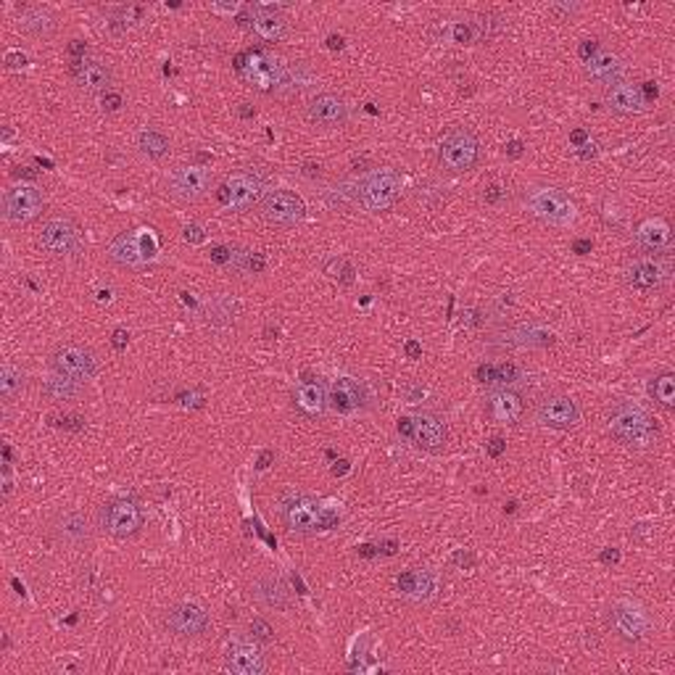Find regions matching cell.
<instances>
[{"mask_svg":"<svg viewBox=\"0 0 675 675\" xmlns=\"http://www.w3.org/2000/svg\"><path fill=\"white\" fill-rule=\"evenodd\" d=\"M235 69H237V74L245 82H251L261 93H272V90H277L283 85H293L296 82L293 72L283 61H277V58H272V56H267L261 50H245V53H240L235 58Z\"/></svg>","mask_w":675,"mask_h":675,"instance_id":"obj_1","label":"cell"},{"mask_svg":"<svg viewBox=\"0 0 675 675\" xmlns=\"http://www.w3.org/2000/svg\"><path fill=\"white\" fill-rule=\"evenodd\" d=\"M609 431L612 436L620 441V444H628V446H652L657 441V425L652 423V417L636 407V404H620L615 412H612V420H609Z\"/></svg>","mask_w":675,"mask_h":675,"instance_id":"obj_2","label":"cell"},{"mask_svg":"<svg viewBox=\"0 0 675 675\" xmlns=\"http://www.w3.org/2000/svg\"><path fill=\"white\" fill-rule=\"evenodd\" d=\"M283 523L288 531L293 533H314V531H328L330 525H336L338 515L330 512L328 507H322L317 499L312 496H291L283 509Z\"/></svg>","mask_w":675,"mask_h":675,"instance_id":"obj_3","label":"cell"},{"mask_svg":"<svg viewBox=\"0 0 675 675\" xmlns=\"http://www.w3.org/2000/svg\"><path fill=\"white\" fill-rule=\"evenodd\" d=\"M159 253V237L151 227L121 232L109 245V259L119 267H145Z\"/></svg>","mask_w":675,"mask_h":675,"instance_id":"obj_4","label":"cell"},{"mask_svg":"<svg viewBox=\"0 0 675 675\" xmlns=\"http://www.w3.org/2000/svg\"><path fill=\"white\" fill-rule=\"evenodd\" d=\"M525 209L536 220L555 227L570 225L575 220V204L570 201V196L564 190H560V188H549V185L528 188V193H525Z\"/></svg>","mask_w":675,"mask_h":675,"instance_id":"obj_5","label":"cell"},{"mask_svg":"<svg viewBox=\"0 0 675 675\" xmlns=\"http://www.w3.org/2000/svg\"><path fill=\"white\" fill-rule=\"evenodd\" d=\"M396 431H399L401 438L412 441L415 446H420V449L425 451H441L446 446V438H449L446 423L438 415H431V412L401 417Z\"/></svg>","mask_w":675,"mask_h":675,"instance_id":"obj_6","label":"cell"},{"mask_svg":"<svg viewBox=\"0 0 675 675\" xmlns=\"http://www.w3.org/2000/svg\"><path fill=\"white\" fill-rule=\"evenodd\" d=\"M401 193V175L396 169H375L359 185V201L367 212H385Z\"/></svg>","mask_w":675,"mask_h":675,"instance_id":"obj_7","label":"cell"},{"mask_svg":"<svg viewBox=\"0 0 675 675\" xmlns=\"http://www.w3.org/2000/svg\"><path fill=\"white\" fill-rule=\"evenodd\" d=\"M477 153H480V145H477V137L472 132L451 129L449 135L441 140L438 159H441L444 169H449L454 175H462V172H469L477 164Z\"/></svg>","mask_w":675,"mask_h":675,"instance_id":"obj_8","label":"cell"},{"mask_svg":"<svg viewBox=\"0 0 675 675\" xmlns=\"http://www.w3.org/2000/svg\"><path fill=\"white\" fill-rule=\"evenodd\" d=\"M45 198L35 185H11L3 193V217L13 225L32 222L43 214Z\"/></svg>","mask_w":675,"mask_h":675,"instance_id":"obj_9","label":"cell"},{"mask_svg":"<svg viewBox=\"0 0 675 675\" xmlns=\"http://www.w3.org/2000/svg\"><path fill=\"white\" fill-rule=\"evenodd\" d=\"M212 182L214 180L204 167H177L167 177L169 196H175L177 201H185V204H196V201L206 198L212 190Z\"/></svg>","mask_w":675,"mask_h":675,"instance_id":"obj_10","label":"cell"},{"mask_svg":"<svg viewBox=\"0 0 675 675\" xmlns=\"http://www.w3.org/2000/svg\"><path fill=\"white\" fill-rule=\"evenodd\" d=\"M264 193V182L259 175L253 172H235L225 180V185L220 188V201L225 204L227 209L243 212L251 209Z\"/></svg>","mask_w":675,"mask_h":675,"instance_id":"obj_11","label":"cell"},{"mask_svg":"<svg viewBox=\"0 0 675 675\" xmlns=\"http://www.w3.org/2000/svg\"><path fill=\"white\" fill-rule=\"evenodd\" d=\"M101 525L113 539H129L143 528V509L135 499H116L106 504Z\"/></svg>","mask_w":675,"mask_h":675,"instance_id":"obj_12","label":"cell"},{"mask_svg":"<svg viewBox=\"0 0 675 675\" xmlns=\"http://www.w3.org/2000/svg\"><path fill=\"white\" fill-rule=\"evenodd\" d=\"M261 214L269 225L293 227L306 217V204L291 190H272L261 204Z\"/></svg>","mask_w":675,"mask_h":675,"instance_id":"obj_13","label":"cell"},{"mask_svg":"<svg viewBox=\"0 0 675 675\" xmlns=\"http://www.w3.org/2000/svg\"><path fill=\"white\" fill-rule=\"evenodd\" d=\"M536 420H539V425L552 428V431H570L580 423V409L570 396L549 393L539 401Z\"/></svg>","mask_w":675,"mask_h":675,"instance_id":"obj_14","label":"cell"},{"mask_svg":"<svg viewBox=\"0 0 675 675\" xmlns=\"http://www.w3.org/2000/svg\"><path fill=\"white\" fill-rule=\"evenodd\" d=\"M50 364H53V372H61V375H66L77 383H85L96 375L93 353L82 345H74V343L58 345L50 356Z\"/></svg>","mask_w":675,"mask_h":675,"instance_id":"obj_15","label":"cell"},{"mask_svg":"<svg viewBox=\"0 0 675 675\" xmlns=\"http://www.w3.org/2000/svg\"><path fill=\"white\" fill-rule=\"evenodd\" d=\"M225 665L237 675H261L267 671V657L256 639H229L225 647Z\"/></svg>","mask_w":675,"mask_h":675,"instance_id":"obj_16","label":"cell"},{"mask_svg":"<svg viewBox=\"0 0 675 675\" xmlns=\"http://www.w3.org/2000/svg\"><path fill=\"white\" fill-rule=\"evenodd\" d=\"M167 628L175 636L196 639L209 628V612L196 601H180L167 612Z\"/></svg>","mask_w":675,"mask_h":675,"instance_id":"obj_17","label":"cell"},{"mask_svg":"<svg viewBox=\"0 0 675 675\" xmlns=\"http://www.w3.org/2000/svg\"><path fill=\"white\" fill-rule=\"evenodd\" d=\"M40 245L50 256H69L80 248L77 227L66 217H50L40 229Z\"/></svg>","mask_w":675,"mask_h":675,"instance_id":"obj_18","label":"cell"},{"mask_svg":"<svg viewBox=\"0 0 675 675\" xmlns=\"http://www.w3.org/2000/svg\"><path fill=\"white\" fill-rule=\"evenodd\" d=\"M609 625L612 631L625 641H639L649 631V617L641 607L633 601H620L609 609Z\"/></svg>","mask_w":675,"mask_h":675,"instance_id":"obj_19","label":"cell"},{"mask_svg":"<svg viewBox=\"0 0 675 675\" xmlns=\"http://www.w3.org/2000/svg\"><path fill=\"white\" fill-rule=\"evenodd\" d=\"M306 116L312 124H320V127H340L348 119V106L336 93H320L309 101Z\"/></svg>","mask_w":675,"mask_h":675,"instance_id":"obj_20","label":"cell"},{"mask_svg":"<svg viewBox=\"0 0 675 675\" xmlns=\"http://www.w3.org/2000/svg\"><path fill=\"white\" fill-rule=\"evenodd\" d=\"M248 27L267 43H277L285 37L288 32V19L272 8V5H253L251 8V16H248Z\"/></svg>","mask_w":675,"mask_h":675,"instance_id":"obj_21","label":"cell"},{"mask_svg":"<svg viewBox=\"0 0 675 675\" xmlns=\"http://www.w3.org/2000/svg\"><path fill=\"white\" fill-rule=\"evenodd\" d=\"M644 88L633 82H612L607 88V106L617 113H639L647 109Z\"/></svg>","mask_w":675,"mask_h":675,"instance_id":"obj_22","label":"cell"},{"mask_svg":"<svg viewBox=\"0 0 675 675\" xmlns=\"http://www.w3.org/2000/svg\"><path fill=\"white\" fill-rule=\"evenodd\" d=\"M72 77L88 93H101V90L109 93V85H112V72L93 58H77L72 64Z\"/></svg>","mask_w":675,"mask_h":675,"instance_id":"obj_23","label":"cell"},{"mask_svg":"<svg viewBox=\"0 0 675 675\" xmlns=\"http://www.w3.org/2000/svg\"><path fill=\"white\" fill-rule=\"evenodd\" d=\"M665 277H668V269L660 261H655V259H639V261H633L625 269L628 285L636 288V291H644V293L647 291H657L665 283Z\"/></svg>","mask_w":675,"mask_h":675,"instance_id":"obj_24","label":"cell"},{"mask_svg":"<svg viewBox=\"0 0 675 675\" xmlns=\"http://www.w3.org/2000/svg\"><path fill=\"white\" fill-rule=\"evenodd\" d=\"M525 412V404H523V396L509 391V388H501V391H493L488 396V415L496 420V423H504V425H515Z\"/></svg>","mask_w":675,"mask_h":675,"instance_id":"obj_25","label":"cell"},{"mask_svg":"<svg viewBox=\"0 0 675 675\" xmlns=\"http://www.w3.org/2000/svg\"><path fill=\"white\" fill-rule=\"evenodd\" d=\"M396 586H399V591L407 596V599H412V601H428V599H433V594H436V575L431 572V570H407V572H401L399 578H396Z\"/></svg>","mask_w":675,"mask_h":675,"instance_id":"obj_26","label":"cell"},{"mask_svg":"<svg viewBox=\"0 0 675 675\" xmlns=\"http://www.w3.org/2000/svg\"><path fill=\"white\" fill-rule=\"evenodd\" d=\"M53 531H56V536H58L64 544H69V547H80V544H85V541L90 539V523H88V517H85L82 512H77V509L61 512V515L56 517V523H53Z\"/></svg>","mask_w":675,"mask_h":675,"instance_id":"obj_27","label":"cell"},{"mask_svg":"<svg viewBox=\"0 0 675 675\" xmlns=\"http://www.w3.org/2000/svg\"><path fill=\"white\" fill-rule=\"evenodd\" d=\"M636 240L644 251L660 253L671 245V225L663 217H649L636 229Z\"/></svg>","mask_w":675,"mask_h":675,"instance_id":"obj_28","label":"cell"},{"mask_svg":"<svg viewBox=\"0 0 675 675\" xmlns=\"http://www.w3.org/2000/svg\"><path fill=\"white\" fill-rule=\"evenodd\" d=\"M328 404L336 412H343V415L359 409L361 407V388H359V383L351 380V377H338L336 383L330 385V391H328Z\"/></svg>","mask_w":675,"mask_h":675,"instance_id":"obj_29","label":"cell"},{"mask_svg":"<svg viewBox=\"0 0 675 675\" xmlns=\"http://www.w3.org/2000/svg\"><path fill=\"white\" fill-rule=\"evenodd\" d=\"M293 401H296V407H299L304 415L317 417V415H322L325 407H328V388H325L320 380H314V383H301V385L296 388V393H293Z\"/></svg>","mask_w":675,"mask_h":675,"instance_id":"obj_30","label":"cell"},{"mask_svg":"<svg viewBox=\"0 0 675 675\" xmlns=\"http://www.w3.org/2000/svg\"><path fill=\"white\" fill-rule=\"evenodd\" d=\"M253 596L264 607H272V609H285L288 601H291V591H288V586L280 578H261L253 586Z\"/></svg>","mask_w":675,"mask_h":675,"instance_id":"obj_31","label":"cell"},{"mask_svg":"<svg viewBox=\"0 0 675 675\" xmlns=\"http://www.w3.org/2000/svg\"><path fill=\"white\" fill-rule=\"evenodd\" d=\"M21 29L35 37H50L56 29V16L48 8H27L21 13Z\"/></svg>","mask_w":675,"mask_h":675,"instance_id":"obj_32","label":"cell"},{"mask_svg":"<svg viewBox=\"0 0 675 675\" xmlns=\"http://www.w3.org/2000/svg\"><path fill=\"white\" fill-rule=\"evenodd\" d=\"M520 367L515 364H480L477 367V380L485 385H512L520 380Z\"/></svg>","mask_w":675,"mask_h":675,"instance_id":"obj_33","label":"cell"},{"mask_svg":"<svg viewBox=\"0 0 675 675\" xmlns=\"http://www.w3.org/2000/svg\"><path fill=\"white\" fill-rule=\"evenodd\" d=\"M623 72L620 61L612 56V53H596L591 61H588V74L599 82H617V74Z\"/></svg>","mask_w":675,"mask_h":675,"instance_id":"obj_34","label":"cell"},{"mask_svg":"<svg viewBox=\"0 0 675 675\" xmlns=\"http://www.w3.org/2000/svg\"><path fill=\"white\" fill-rule=\"evenodd\" d=\"M137 148H140L143 156L159 161V159H164V156L169 153V140H167V135L159 132V129H143V132L137 135Z\"/></svg>","mask_w":675,"mask_h":675,"instance_id":"obj_35","label":"cell"},{"mask_svg":"<svg viewBox=\"0 0 675 675\" xmlns=\"http://www.w3.org/2000/svg\"><path fill=\"white\" fill-rule=\"evenodd\" d=\"M43 391H45V396H50L53 401H69V399H74V396L80 393V383L72 380V377H66V375H61V372H53V375L45 380Z\"/></svg>","mask_w":675,"mask_h":675,"instance_id":"obj_36","label":"cell"},{"mask_svg":"<svg viewBox=\"0 0 675 675\" xmlns=\"http://www.w3.org/2000/svg\"><path fill=\"white\" fill-rule=\"evenodd\" d=\"M21 391H24V372L16 364L5 361L3 369H0V396H3V401H13Z\"/></svg>","mask_w":675,"mask_h":675,"instance_id":"obj_37","label":"cell"},{"mask_svg":"<svg viewBox=\"0 0 675 675\" xmlns=\"http://www.w3.org/2000/svg\"><path fill=\"white\" fill-rule=\"evenodd\" d=\"M649 393H652V399H655L660 407H665V409H673L675 407V375L673 372H663V375H657V377L649 383Z\"/></svg>","mask_w":675,"mask_h":675,"instance_id":"obj_38","label":"cell"},{"mask_svg":"<svg viewBox=\"0 0 675 675\" xmlns=\"http://www.w3.org/2000/svg\"><path fill=\"white\" fill-rule=\"evenodd\" d=\"M446 35H449V40L454 43V45H472V43L480 37L477 27H475V24H469V21H454Z\"/></svg>","mask_w":675,"mask_h":675,"instance_id":"obj_39","label":"cell"},{"mask_svg":"<svg viewBox=\"0 0 675 675\" xmlns=\"http://www.w3.org/2000/svg\"><path fill=\"white\" fill-rule=\"evenodd\" d=\"M251 636H253L256 641H269V639L275 636V631H272V625H269L267 620L256 617V620L251 623Z\"/></svg>","mask_w":675,"mask_h":675,"instance_id":"obj_40","label":"cell"},{"mask_svg":"<svg viewBox=\"0 0 675 675\" xmlns=\"http://www.w3.org/2000/svg\"><path fill=\"white\" fill-rule=\"evenodd\" d=\"M604 220H607V225H615V227L623 222V212H620V209H617V204H615V201H609V198L604 201Z\"/></svg>","mask_w":675,"mask_h":675,"instance_id":"obj_41","label":"cell"},{"mask_svg":"<svg viewBox=\"0 0 675 675\" xmlns=\"http://www.w3.org/2000/svg\"><path fill=\"white\" fill-rule=\"evenodd\" d=\"M578 53H580V58L588 64V61L599 53V43H596V40H583V45H580V50H578Z\"/></svg>","mask_w":675,"mask_h":675,"instance_id":"obj_42","label":"cell"},{"mask_svg":"<svg viewBox=\"0 0 675 675\" xmlns=\"http://www.w3.org/2000/svg\"><path fill=\"white\" fill-rule=\"evenodd\" d=\"M5 66L8 69H21V66H27V56L19 53V50H11V53H5Z\"/></svg>","mask_w":675,"mask_h":675,"instance_id":"obj_43","label":"cell"},{"mask_svg":"<svg viewBox=\"0 0 675 675\" xmlns=\"http://www.w3.org/2000/svg\"><path fill=\"white\" fill-rule=\"evenodd\" d=\"M204 237H206V235H204V227L201 225L185 227V240H188V243H196V245H198V243H204Z\"/></svg>","mask_w":675,"mask_h":675,"instance_id":"obj_44","label":"cell"},{"mask_svg":"<svg viewBox=\"0 0 675 675\" xmlns=\"http://www.w3.org/2000/svg\"><path fill=\"white\" fill-rule=\"evenodd\" d=\"M212 259L214 261H220V264H232V251H227L222 245H217L214 251H212Z\"/></svg>","mask_w":675,"mask_h":675,"instance_id":"obj_45","label":"cell"},{"mask_svg":"<svg viewBox=\"0 0 675 675\" xmlns=\"http://www.w3.org/2000/svg\"><path fill=\"white\" fill-rule=\"evenodd\" d=\"M119 106H121V96H119V93H106V96H104V109L116 112Z\"/></svg>","mask_w":675,"mask_h":675,"instance_id":"obj_46","label":"cell"},{"mask_svg":"<svg viewBox=\"0 0 675 675\" xmlns=\"http://www.w3.org/2000/svg\"><path fill=\"white\" fill-rule=\"evenodd\" d=\"M127 340H129V333L124 330V328H119V330H113V336H112V343L116 345V348H124L127 345Z\"/></svg>","mask_w":675,"mask_h":675,"instance_id":"obj_47","label":"cell"},{"mask_svg":"<svg viewBox=\"0 0 675 675\" xmlns=\"http://www.w3.org/2000/svg\"><path fill=\"white\" fill-rule=\"evenodd\" d=\"M504 449H507V444H504L499 436H496V438H491V444H488V454H491V456H499Z\"/></svg>","mask_w":675,"mask_h":675,"instance_id":"obj_48","label":"cell"},{"mask_svg":"<svg viewBox=\"0 0 675 675\" xmlns=\"http://www.w3.org/2000/svg\"><path fill=\"white\" fill-rule=\"evenodd\" d=\"M420 353H423V345H420L417 340H409V343H407V356H409V359H417Z\"/></svg>","mask_w":675,"mask_h":675,"instance_id":"obj_49","label":"cell"},{"mask_svg":"<svg viewBox=\"0 0 675 675\" xmlns=\"http://www.w3.org/2000/svg\"><path fill=\"white\" fill-rule=\"evenodd\" d=\"M591 248H594V243H591V240H575V253H578V256L588 253Z\"/></svg>","mask_w":675,"mask_h":675,"instance_id":"obj_50","label":"cell"},{"mask_svg":"<svg viewBox=\"0 0 675 675\" xmlns=\"http://www.w3.org/2000/svg\"><path fill=\"white\" fill-rule=\"evenodd\" d=\"M209 8H212L214 13H227V11L232 13V11H237V3H227V5H220V3H212Z\"/></svg>","mask_w":675,"mask_h":675,"instance_id":"obj_51","label":"cell"},{"mask_svg":"<svg viewBox=\"0 0 675 675\" xmlns=\"http://www.w3.org/2000/svg\"><path fill=\"white\" fill-rule=\"evenodd\" d=\"M507 153L512 156V159H517V156H523V143L520 140H515V143H509L507 145Z\"/></svg>","mask_w":675,"mask_h":675,"instance_id":"obj_52","label":"cell"},{"mask_svg":"<svg viewBox=\"0 0 675 675\" xmlns=\"http://www.w3.org/2000/svg\"><path fill=\"white\" fill-rule=\"evenodd\" d=\"M601 562H620V552H617V549H607V552L601 555Z\"/></svg>","mask_w":675,"mask_h":675,"instance_id":"obj_53","label":"cell"},{"mask_svg":"<svg viewBox=\"0 0 675 675\" xmlns=\"http://www.w3.org/2000/svg\"><path fill=\"white\" fill-rule=\"evenodd\" d=\"M328 45H330L333 50H336V48L340 50V48H343V37H340V35H338V37L336 35H330V37H328Z\"/></svg>","mask_w":675,"mask_h":675,"instance_id":"obj_54","label":"cell"},{"mask_svg":"<svg viewBox=\"0 0 675 675\" xmlns=\"http://www.w3.org/2000/svg\"><path fill=\"white\" fill-rule=\"evenodd\" d=\"M572 143H575V145L586 143V132H583V129H575V132H572Z\"/></svg>","mask_w":675,"mask_h":675,"instance_id":"obj_55","label":"cell"},{"mask_svg":"<svg viewBox=\"0 0 675 675\" xmlns=\"http://www.w3.org/2000/svg\"><path fill=\"white\" fill-rule=\"evenodd\" d=\"M499 190H501V188L491 185V188H488V196H485V201H496V198H499Z\"/></svg>","mask_w":675,"mask_h":675,"instance_id":"obj_56","label":"cell"},{"mask_svg":"<svg viewBox=\"0 0 675 675\" xmlns=\"http://www.w3.org/2000/svg\"><path fill=\"white\" fill-rule=\"evenodd\" d=\"M269 459H272V451H267V454H264V456H261V462H259V469H264V467H267V462H269Z\"/></svg>","mask_w":675,"mask_h":675,"instance_id":"obj_57","label":"cell"}]
</instances>
